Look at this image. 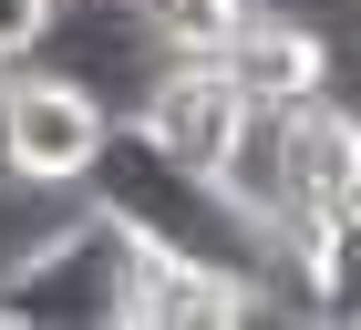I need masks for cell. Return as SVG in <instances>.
<instances>
[{"label":"cell","mask_w":361,"mask_h":330,"mask_svg":"<svg viewBox=\"0 0 361 330\" xmlns=\"http://www.w3.org/2000/svg\"><path fill=\"white\" fill-rule=\"evenodd\" d=\"M217 73H227V93L248 114H300V104L331 93V42H320L300 11H269V0H258L248 21L217 42Z\"/></svg>","instance_id":"obj_5"},{"label":"cell","mask_w":361,"mask_h":330,"mask_svg":"<svg viewBox=\"0 0 361 330\" xmlns=\"http://www.w3.org/2000/svg\"><path fill=\"white\" fill-rule=\"evenodd\" d=\"M31 62L62 73L73 93H93L104 124H145V104L166 93V73H176L186 52L155 31L145 0H52V21H42V52H31Z\"/></svg>","instance_id":"obj_2"},{"label":"cell","mask_w":361,"mask_h":330,"mask_svg":"<svg viewBox=\"0 0 361 330\" xmlns=\"http://www.w3.org/2000/svg\"><path fill=\"white\" fill-rule=\"evenodd\" d=\"M300 330H361V207L341 227L310 238V300H300Z\"/></svg>","instance_id":"obj_8"},{"label":"cell","mask_w":361,"mask_h":330,"mask_svg":"<svg viewBox=\"0 0 361 330\" xmlns=\"http://www.w3.org/2000/svg\"><path fill=\"white\" fill-rule=\"evenodd\" d=\"M135 289H145V248L114 217H62L0 269V320L21 330H135Z\"/></svg>","instance_id":"obj_1"},{"label":"cell","mask_w":361,"mask_h":330,"mask_svg":"<svg viewBox=\"0 0 361 330\" xmlns=\"http://www.w3.org/2000/svg\"><path fill=\"white\" fill-rule=\"evenodd\" d=\"M258 289L227 269H166L145 258V289H135V330H258Z\"/></svg>","instance_id":"obj_7"},{"label":"cell","mask_w":361,"mask_h":330,"mask_svg":"<svg viewBox=\"0 0 361 330\" xmlns=\"http://www.w3.org/2000/svg\"><path fill=\"white\" fill-rule=\"evenodd\" d=\"M0 330H21V320H0Z\"/></svg>","instance_id":"obj_9"},{"label":"cell","mask_w":361,"mask_h":330,"mask_svg":"<svg viewBox=\"0 0 361 330\" xmlns=\"http://www.w3.org/2000/svg\"><path fill=\"white\" fill-rule=\"evenodd\" d=\"M279 186H289V238L310 258V238L361 207V114L331 104V93L300 104V114H279Z\"/></svg>","instance_id":"obj_4"},{"label":"cell","mask_w":361,"mask_h":330,"mask_svg":"<svg viewBox=\"0 0 361 330\" xmlns=\"http://www.w3.org/2000/svg\"><path fill=\"white\" fill-rule=\"evenodd\" d=\"M145 135L166 145L176 165L217 176V165L238 155V135H248V104L227 93V73H217V62H176V73H166V93L145 104Z\"/></svg>","instance_id":"obj_6"},{"label":"cell","mask_w":361,"mask_h":330,"mask_svg":"<svg viewBox=\"0 0 361 330\" xmlns=\"http://www.w3.org/2000/svg\"><path fill=\"white\" fill-rule=\"evenodd\" d=\"M104 104L73 93L62 73L21 62V73H0V186L21 196H52V186H83L93 155H104Z\"/></svg>","instance_id":"obj_3"}]
</instances>
